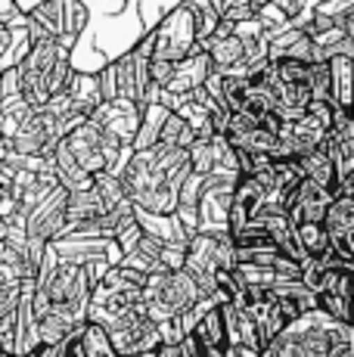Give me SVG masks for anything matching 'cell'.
I'll return each instance as SVG.
<instances>
[{
    "mask_svg": "<svg viewBox=\"0 0 354 357\" xmlns=\"http://www.w3.org/2000/svg\"><path fill=\"white\" fill-rule=\"evenodd\" d=\"M66 348H69V339H63V342H35L29 351H22L19 357H66Z\"/></svg>",
    "mask_w": 354,
    "mask_h": 357,
    "instance_id": "484cf974",
    "label": "cell"
},
{
    "mask_svg": "<svg viewBox=\"0 0 354 357\" xmlns=\"http://www.w3.org/2000/svg\"><path fill=\"white\" fill-rule=\"evenodd\" d=\"M137 357H153V354H137Z\"/></svg>",
    "mask_w": 354,
    "mask_h": 357,
    "instance_id": "f1b7e54d",
    "label": "cell"
},
{
    "mask_svg": "<svg viewBox=\"0 0 354 357\" xmlns=\"http://www.w3.org/2000/svg\"><path fill=\"white\" fill-rule=\"evenodd\" d=\"M106 333H109V342H112V348L118 357L149 354L162 342L159 326H155V320H149V314L143 311L140 301L131 307V311L121 314L112 326H106Z\"/></svg>",
    "mask_w": 354,
    "mask_h": 357,
    "instance_id": "30bf717a",
    "label": "cell"
},
{
    "mask_svg": "<svg viewBox=\"0 0 354 357\" xmlns=\"http://www.w3.org/2000/svg\"><path fill=\"white\" fill-rule=\"evenodd\" d=\"M149 50L153 59H165V63H180L183 56L199 50V38H196V22L190 6L177 3L165 16L155 22V29H149Z\"/></svg>",
    "mask_w": 354,
    "mask_h": 357,
    "instance_id": "52a82bcc",
    "label": "cell"
},
{
    "mask_svg": "<svg viewBox=\"0 0 354 357\" xmlns=\"http://www.w3.org/2000/svg\"><path fill=\"white\" fill-rule=\"evenodd\" d=\"M314 3H320V0H314Z\"/></svg>",
    "mask_w": 354,
    "mask_h": 357,
    "instance_id": "f546056e",
    "label": "cell"
},
{
    "mask_svg": "<svg viewBox=\"0 0 354 357\" xmlns=\"http://www.w3.org/2000/svg\"><path fill=\"white\" fill-rule=\"evenodd\" d=\"M264 3L274 6V10L280 13V16H283L289 25H298V22H302V19L311 13V6H314L311 0H264Z\"/></svg>",
    "mask_w": 354,
    "mask_h": 357,
    "instance_id": "cb8c5ba5",
    "label": "cell"
},
{
    "mask_svg": "<svg viewBox=\"0 0 354 357\" xmlns=\"http://www.w3.org/2000/svg\"><path fill=\"white\" fill-rule=\"evenodd\" d=\"M149 59H153V50H149V34H143L131 50L121 53L115 63H109L103 72H100L103 100L125 97V100L140 102V106L153 102L155 97H159V87H155L153 78H149Z\"/></svg>",
    "mask_w": 354,
    "mask_h": 357,
    "instance_id": "3957f363",
    "label": "cell"
},
{
    "mask_svg": "<svg viewBox=\"0 0 354 357\" xmlns=\"http://www.w3.org/2000/svg\"><path fill=\"white\" fill-rule=\"evenodd\" d=\"M3 153H6V143H3V137H0V162H3Z\"/></svg>",
    "mask_w": 354,
    "mask_h": 357,
    "instance_id": "83f0119b",
    "label": "cell"
},
{
    "mask_svg": "<svg viewBox=\"0 0 354 357\" xmlns=\"http://www.w3.org/2000/svg\"><path fill=\"white\" fill-rule=\"evenodd\" d=\"M78 345H81V351H84V357H118L112 342H109L106 326L93 324V320H87V324L78 329Z\"/></svg>",
    "mask_w": 354,
    "mask_h": 357,
    "instance_id": "ffe728a7",
    "label": "cell"
},
{
    "mask_svg": "<svg viewBox=\"0 0 354 357\" xmlns=\"http://www.w3.org/2000/svg\"><path fill=\"white\" fill-rule=\"evenodd\" d=\"M308 91H311V100L336 102L332 100V81H330V66L326 63H311L308 66Z\"/></svg>",
    "mask_w": 354,
    "mask_h": 357,
    "instance_id": "603a6c76",
    "label": "cell"
},
{
    "mask_svg": "<svg viewBox=\"0 0 354 357\" xmlns=\"http://www.w3.org/2000/svg\"><path fill=\"white\" fill-rule=\"evenodd\" d=\"M91 190H93V196L100 199L103 211H112L115 205H121V202L128 199L125 183H121V177L115 174V171H100V174H93Z\"/></svg>",
    "mask_w": 354,
    "mask_h": 357,
    "instance_id": "d6986e66",
    "label": "cell"
},
{
    "mask_svg": "<svg viewBox=\"0 0 354 357\" xmlns=\"http://www.w3.org/2000/svg\"><path fill=\"white\" fill-rule=\"evenodd\" d=\"M87 6L81 0H40L25 10V34L29 40L50 38L66 50H75L81 31L87 29Z\"/></svg>",
    "mask_w": 354,
    "mask_h": 357,
    "instance_id": "277c9868",
    "label": "cell"
},
{
    "mask_svg": "<svg viewBox=\"0 0 354 357\" xmlns=\"http://www.w3.org/2000/svg\"><path fill=\"white\" fill-rule=\"evenodd\" d=\"M125 193L137 208L155 215H174L177 193L190 177L187 149L153 143L146 149H131L118 168Z\"/></svg>",
    "mask_w": 354,
    "mask_h": 357,
    "instance_id": "6da1fadb",
    "label": "cell"
},
{
    "mask_svg": "<svg viewBox=\"0 0 354 357\" xmlns=\"http://www.w3.org/2000/svg\"><path fill=\"white\" fill-rule=\"evenodd\" d=\"M330 81H332V100L336 106L351 109V68H354V56H330Z\"/></svg>",
    "mask_w": 354,
    "mask_h": 357,
    "instance_id": "ac0fdd59",
    "label": "cell"
},
{
    "mask_svg": "<svg viewBox=\"0 0 354 357\" xmlns=\"http://www.w3.org/2000/svg\"><path fill=\"white\" fill-rule=\"evenodd\" d=\"M268 59H298V63H320L317 44L302 25H286L268 38Z\"/></svg>",
    "mask_w": 354,
    "mask_h": 357,
    "instance_id": "5bb4252c",
    "label": "cell"
},
{
    "mask_svg": "<svg viewBox=\"0 0 354 357\" xmlns=\"http://www.w3.org/2000/svg\"><path fill=\"white\" fill-rule=\"evenodd\" d=\"M295 165H298V174H302L305 181L317 183L320 190H330V193H336L339 171H336V165L330 162V155H326L323 149H311V153L298 155Z\"/></svg>",
    "mask_w": 354,
    "mask_h": 357,
    "instance_id": "2e32d148",
    "label": "cell"
},
{
    "mask_svg": "<svg viewBox=\"0 0 354 357\" xmlns=\"http://www.w3.org/2000/svg\"><path fill=\"white\" fill-rule=\"evenodd\" d=\"M236 264L233 239L227 233H199L187 239V252H183L180 271H187L193 277V283L199 286L202 295H215V273L224 267Z\"/></svg>",
    "mask_w": 354,
    "mask_h": 357,
    "instance_id": "8992f818",
    "label": "cell"
},
{
    "mask_svg": "<svg viewBox=\"0 0 354 357\" xmlns=\"http://www.w3.org/2000/svg\"><path fill=\"white\" fill-rule=\"evenodd\" d=\"M268 190L261 187V181H255L252 174H236L233 183V199H230V215H227V236L240 233L246 224H252L255 211L264 205Z\"/></svg>",
    "mask_w": 354,
    "mask_h": 357,
    "instance_id": "4fadbf2b",
    "label": "cell"
},
{
    "mask_svg": "<svg viewBox=\"0 0 354 357\" xmlns=\"http://www.w3.org/2000/svg\"><path fill=\"white\" fill-rule=\"evenodd\" d=\"M168 112H171V109H168L165 102H159V100L146 102V106H143L140 128H137V134H134L131 149H146V146H153V143L159 140V130H162V125H165Z\"/></svg>",
    "mask_w": 354,
    "mask_h": 357,
    "instance_id": "e0dca14e",
    "label": "cell"
},
{
    "mask_svg": "<svg viewBox=\"0 0 354 357\" xmlns=\"http://www.w3.org/2000/svg\"><path fill=\"white\" fill-rule=\"evenodd\" d=\"M140 115H143L140 102L125 100V97H109L91 112V121L103 130V134L112 137L115 143L131 146L134 134H137V128H140Z\"/></svg>",
    "mask_w": 354,
    "mask_h": 357,
    "instance_id": "7c38bea8",
    "label": "cell"
},
{
    "mask_svg": "<svg viewBox=\"0 0 354 357\" xmlns=\"http://www.w3.org/2000/svg\"><path fill=\"white\" fill-rule=\"evenodd\" d=\"M199 298H202L199 286L180 267L177 271H153L140 289V305L149 314V320H155V326L165 324V320L180 317Z\"/></svg>",
    "mask_w": 354,
    "mask_h": 357,
    "instance_id": "5b68a950",
    "label": "cell"
},
{
    "mask_svg": "<svg viewBox=\"0 0 354 357\" xmlns=\"http://www.w3.org/2000/svg\"><path fill=\"white\" fill-rule=\"evenodd\" d=\"M196 140V134H193V128L187 125V119H183L180 112H168V119H165V125H162L159 130V140L155 143H165V146H180V149H187L190 143Z\"/></svg>",
    "mask_w": 354,
    "mask_h": 357,
    "instance_id": "44dd1931",
    "label": "cell"
},
{
    "mask_svg": "<svg viewBox=\"0 0 354 357\" xmlns=\"http://www.w3.org/2000/svg\"><path fill=\"white\" fill-rule=\"evenodd\" d=\"M140 239H143V227L137 224V218H134V221L121 224V227L115 230L112 243L118 245V252H121V255H128V252H134V249H137V243H140Z\"/></svg>",
    "mask_w": 354,
    "mask_h": 357,
    "instance_id": "d4e9b609",
    "label": "cell"
},
{
    "mask_svg": "<svg viewBox=\"0 0 354 357\" xmlns=\"http://www.w3.org/2000/svg\"><path fill=\"white\" fill-rule=\"evenodd\" d=\"M149 354L153 357H187V348H183V342H159Z\"/></svg>",
    "mask_w": 354,
    "mask_h": 357,
    "instance_id": "4316f807",
    "label": "cell"
},
{
    "mask_svg": "<svg viewBox=\"0 0 354 357\" xmlns=\"http://www.w3.org/2000/svg\"><path fill=\"white\" fill-rule=\"evenodd\" d=\"M183 3L190 6V13H193V22H196V38H199V47L202 40L208 38V34L215 31L217 19H221V13L212 6V0H183Z\"/></svg>",
    "mask_w": 354,
    "mask_h": 357,
    "instance_id": "7402d4cb",
    "label": "cell"
},
{
    "mask_svg": "<svg viewBox=\"0 0 354 357\" xmlns=\"http://www.w3.org/2000/svg\"><path fill=\"white\" fill-rule=\"evenodd\" d=\"M66 199H69V190L63 183L50 187L44 196L31 205L22 215V227L29 239H40V243H50L59 233L66 230Z\"/></svg>",
    "mask_w": 354,
    "mask_h": 357,
    "instance_id": "8fae6325",
    "label": "cell"
},
{
    "mask_svg": "<svg viewBox=\"0 0 354 357\" xmlns=\"http://www.w3.org/2000/svg\"><path fill=\"white\" fill-rule=\"evenodd\" d=\"M323 233H326V249L336 258L354 264V177L339 181L336 193L326 205Z\"/></svg>",
    "mask_w": 354,
    "mask_h": 357,
    "instance_id": "ba28073f",
    "label": "cell"
},
{
    "mask_svg": "<svg viewBox=\"0 0 354 357\" xmlns=\"http://www.w3.org/2000/svg\"><path fill=\"white\" fill-rule=\"evenodd\" d=\"M236 174H206L196 187V230L227 233L230 199H233Z\"/></svg>",
    "mask_w": 354,
    "mask_h": 357,
    "instance_id": "9c48e42d",
    "label": "cell"
},
{
    "mask_svg": "<svg viewBox=\"0 0 354 357\" xmlns=\"http://www.w3.org/2000/svg\"><path fill=\"white\" fill-rule=\"evenodd\" d=\"M16 87L19 97L29 106H44L47 100L59 97L66 91L72 78V50L59 47L56 40L40 38V40H29V50L22 53L16 66Z\"/></svg>",
    "mask_w": 354,
    "mask_h": 357,
    "instance_id": "7a4b0ae2",
    "label": "cell"
},
{
    "mask_svg": "<svg viewBox=\"0 0 354 357\" xmlns=\"http://www.w3.org/2000/svg\"><path fill=\"white\" fill-rule=\"evenodd\" d=\"M351 273L354 267H345L339 271L323 289H317V311H323L326 317L342 320V324H351Z\"/></svg>",
    "mask_w": 354,
    "mask_h": 357,
    "instance_id": "9a60e30c",
    "label": "cell"
}]
</instances>
